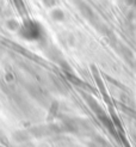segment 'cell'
Here are the masks:
<instances>
[{"instance_id":"cell-1","label":"cell","mask_w":136,"mask_h":147,"mask_svg":"<svg viewBox=\"0 0 136 147\" xmlns=\"http://www.w3.org/2000/svg\"><path fill=\"white\" fill-rule=\"evenodd\" d=\"M20 34L26 40L36 41V40H38L41 37L42 31H41V26L38 24L33 23V22H27V23L24 24L23 28H21Z\"/></svg>"}]
</instances>
